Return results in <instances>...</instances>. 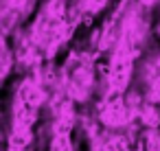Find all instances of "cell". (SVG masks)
Masks as SVG:
<instances>
[{"mask_svg": "<svg viewBox=\"0 0 160 151\" xmlns=\"http://www.w3.org/2000/svg\"><path fill=\"white\" fill-rule=\"evenodd\" d=\"M31 7V0H5V18H18Z\"/></svg>", "mask_w": 160, "mask_h": 151, "instance_id": "6da1fadb", "label": "cell"}, {"mask_svg": "<svg viewBox=\"0 0 160 151\" xmlns=\"http://www.w3.org/2000/svg\"><path fill=\"white\" fill-rule=\"evenodd\" d=\"M105 2H108V0H79V9H81L83 16H92V13H97Z\"/></svg>", "mask_w": 160, "mask_h": 151, "instance_id": "7a4b0ae2", "label": "cell"}, {"mask_svg": "<svg viewBox=\"0 0 160 151\" xmlns=\"http://www.w3.org/2000/svg\"><path fill=\"white\" fill-rule=\"evenodd\" d=\"M53 151H72L66 134H62V131L57 134V138H55V149H53Z\"/></svg>", "mask_w": 160, "mask_h": 151, "instance_id": "3957f363", "label": "cell"}]
</instances>
